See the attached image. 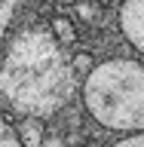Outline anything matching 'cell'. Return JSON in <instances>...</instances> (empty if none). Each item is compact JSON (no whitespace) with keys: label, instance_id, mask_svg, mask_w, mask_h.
<instances>
[{"label":"cell","instance_id":"cell-1","mask_svg":"<svg viewBox=\"0 0 144 147\" xmlns=\"http://www.w3.org/2000/svg\"><path fill=\"white\" fill-rule=\"evenodd\" d=\"M74 67L64 64L58 40L52 34H25L18 37L3 64L0 86L12 107L25 117H52L71 98Z\"/></svg>","mask_w":144,"mask_h":147},{"label":"cell","instance_id":"cell-2","mask_svg":"<svg viewBox=\"0 0 144 147\" xmlns=\"http://www.w3.org/2000/svg\"><path fill=\"white\" fill-rule=\"evenodd\" d=\"M83 107L104 132L144 135V58L98 61L83 80Z\"/></svg>","mask_w":144,"mask_h":147},{"label":"cell","instance_id":"cell-3","mask_svg":"<svg viewBox=\"0 0 144 147\" xmlns=\"http://www.w3.org/2000/svg\"><path fill=\"white\" fill-rule=\"evenodd\" d=\"M120 31L129 46L144 58V0H123L120 3Z\"/></svg>","mask_w":144,"mask_h":147},{"label":"cell","instance_id":"cell-4","mask_svg":"<svg viewBox=\"0 0 144 147\" xmlns=\"http://www.w3.org/2000/svg\"><path fill=\"white\" fill-rule=\"evenodd\" d=\"M18 144L22 147H43L46 144L43 126L37 123V117H25L18 123Z\"/></svg>","mask_w":144,"mask_h":147},{"label":"cell","instance_id":"cell-5","mask_svg":"<svg viewBox=\"0 0 144 147\" xmlns=\"http://www.w3.org/2000/svg\"><path fill=\"white\" fill-rule=\"evenodd\" d=\"M49 31H52V37L62 46H74V40H77V28H74V22L68 16H55L49 22Z\"/></svg>","mask_w":144,"mask_h":147},{"label":"cell","instance_id":"cell-6","mask_svg":"<svg viewBox=\"0 0 144 147\" xmlns=\"http://www.w3.org/2000/svg\"><path fill=\"white\" fill-rule=\"evenodd\" d=\"M95 64H98V61H95V58H92L89 52H77V55L71 58L74 74H77V77H83V80H86V77H89V74L95 71Z\"/></svg>","mask_w":144,"mask_h":147},{"label":"cell","instance_id":"cell-7","mask_svg":"<svg viewBox=\"0 0 144 147\" xmlns=\"http://www.w3.org/2000/svg\"><path fill=\"white\" fill-rule=\"evenodd\" d=\"M110 147H144V135H123L120 141H114Z\"/></svg>","mask_w":144,"mask_h":147},{"label":"cell","instance_id":"cell-8","mask_svg":"<svg viewBox=\"0 0 144 147\" xmlns=\"http://www.w3.org/2000/svg\"><path fill=\"white\" fill-rule=\"evenodd\" d=\"M43 147H64V144H62V138H46Z\"/></svg>","mask_w":144,"mask_h":147},{"label":"cell","instance_id":"cell-9","mask_svg":"<svg viewBox=\"0 0 144 147\" xmlns=\"http://www.w3.org/2000/svg\"><path fill=\"white\" fill-rule=\"evenodd\" d=\"M52 3H58V6H74V3H80V0H52Z\"/></svg>","mask_w":144,"mask_h":147}]
</instances>
